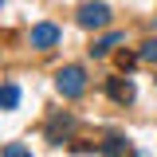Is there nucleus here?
Here are the masks:
<instances>
[{"instance_id": "f8f14e48", "label": "nucleus", "mask_w": 157, "mask_h": 157, "mask_svg": "<svg viewBox=\"0 0 157 157\" xmlns=\"http://www.w3.org/2000/svg\"><path fill=\"white\" fill-rule=\"evenodd\" d=\"M0 4H4V0H0Z\"/></svg>"}, {"instance_id": "6e6552de", "label": "nucleus", "mask_w": 157, "mask_h": 157, "mask_svg": "<svg viewBox=\"0 0 157 157\" xmlns=\"http://www.w3.org/2000/svg\"><path fill=\"white\" fill-rule=\"evenodd\" d=\"M118 39H122V36H118V32H110V36H102V39H98V43H94V47H90V55H106V51L114 47Z\"/></svg>"}, {"instance_id": "39448f33", "label": "nucleus", "mask_w": 157, "mask_h": 157, "mask_svg": "<svg viewBox=\"0 0 157 157\" xmlns=\"http://www.w3.org/2000/svg\"><path fill=\"white\" fill-rule=\"evenodd\" d=\"M55 43H59V28L55 24H36V28H32V47L47 51V47H55Z\"/></svg>"}, {"instance_id": "f03ea898", "label": "nucleus", "mask_w": 157, "mask_h": 157, "mask_svg": "<svg viewBox=\"0 0 157 157\" xmlns=\"http://www.w3.org/2000/svg\"><path fill=\"white\" fill-rule=\"evenodd\" d=\"M110 24V8L102 0H86L78 4V28H106Z\"/></svg>"}, {"instance_id": "9b49d317", "label": "nucleus", "mask_w": 157, "mask_h": 157, "mask_svg": "<svg viewBox=\"0 0 157 157\" xmlns=\"http://www.w3.org/2000/svg\"><path fill=\"white\" fill-rule=\"evenodd\" d=\"M28 153V145H20V141H12V145H4V157H24Z\"/></svg>"}, {"instance_id": "20e7f679", "label": "nucleus", "mask_w": 157, "mask_h": 157, "mask_svg": "<svg viewBox=\"0 0 157 157\" xmlns=\"http://www.w3.org/2000/svg\"><path fill=\"white\" fill-rule=\"evenodd\" d=\"M71 130H75V118H71V114H55L51 122H47V130H43V134H47V141H51V145H59Z\"/></svg>"}, {"instance_id": "f257e3e1", "label": "nucleus", "mask_w": 157, "mask_h": 157, "mask_svg": "<svg viewBox=\"0 0 157 157\" xmlns=\"http://www.w3.org/2000/svg\"><path fill=\"white\" fill-rule=\"evenodd\" d=\"M55 86H59V94L63 98H78L82 90H86V75H82V67H63L55 78Z\"/></svg>"}, {"instance_id": "7ed1b4c3", "label": "nucleus", "mask_w": 157, "mask_h": 157, "mask_svg": "<svg viewBox=\"0 0 157 157\" xmlns=\"http://www.w3.org/2000/svg\"><path fill=\"white\" fill-rule=\"evenodd\" d=\"M106 94L114 98L118 106H130V102H134V98H137V90H134V82H130V78H122V75H114V78H106Z\"/></svg>"}, {"instance_id": "9d476101", "label": "nucleus", "mask_w": 157, "mask_h": 157, "mask_svg": "<svg viewBox=\"0 0 157 157\" xmlns=\"http://www.w3.org/2000/svg\"><path fill=\"white\" fill-rule=\"evenodd\" d=\"M137 59H141V55H130V51H122V55H118V67H122V71H130Z\"/></svg>"}, {"instance_id": "1a4fd4ad", "label": "nucleus", "mask_w": 157, "mask_h": 157, "mask_svg": "<svg viewBox=\"0 0 157 157\" xmlns=\"http://www.w3.org/2000/svg\"><path fill=\"white\" fill-rule=\"evenodd\" d=\"M141 63H157V39H149V43H141Z\"/></svg>"}, {"instance_id": "423d86ee", "label": "nucleus", "mask_w": 157, "mask_h": 157, "mask_svg": "<svg viewBox=\"0 0 157 157\" xmlns=\"http://www.w3.org/2000/svg\"><path fill=\"white\" fill-rule=\"evenodd\" d=\"M0 106H4V110H16L20 106V86L16 82H4V86H0Z\"/></svg>"}, {"instance_id": "0eeeda50", "label": "nucleus", "mask_w": 157, "mask_h": 157, "mask_svg": "<svg viewBox=\"0 0 157 157\" xmlns=\"http://www.w3.org/2000/svg\"><path fill=\"white\" fill-rule=\"evenodd\" d=\"M98 153H130V141H122V137H106V141L98 145Z\"/></svg>"}]
</instances>
